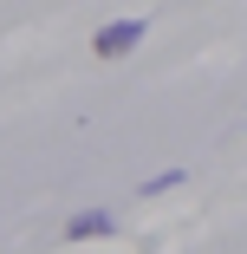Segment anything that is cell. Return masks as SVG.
Wrapping results in <instances>:
<instances>
[{"label": "cell", "instance_id": "obj_1", "mask_svg": "<svg viewBox=\"0 0 247 254\" xmlns=\"http://www.w3.org/2000/svg\"><path fill=\"white\" fill-rule=\"evenodd\" d=\"M137 39H143V20H111L104 33L91 39V53H98V59H124V53H130Z\"/></svg>", "mask_w": 247, "mask_h": 254}, {"label": "cell", "instance_id": "obj_2", "mask_svg": "<svg viewBox=\"0 0 247 254\" xmlns=\"http://www.w3.org/2000/svg\"><path fill=\"white\" fill-rule=\"evenodd\" d=\"M104 235H117V215L111 209H78L65 222V241H104Z\"/></svg>", "mask_w": 247, "mask_h": 254}, {"label": "cell", "instance_id": "obj_3", "mask_svg": "<svg viewBox=\"0 0 247 254\" xmlns=\"http://www.w3.org/2000/svg\"><path fill=\"white\" fill-rule=\"evenodd\" d=\"M189 170H163V176H150V183H143V195H163V189H176Z\"/></svg>", "mask_w": 247, "mask_h": 254}]
</instances>
